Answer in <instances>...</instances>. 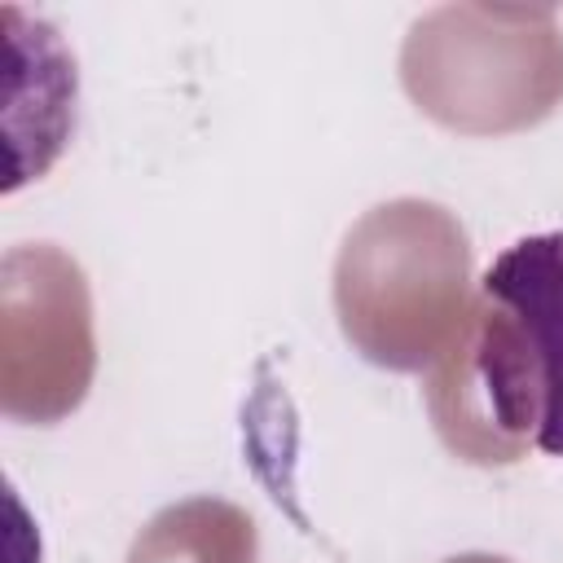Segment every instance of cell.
<instances>
[{
    "label": "cell",
    "instance_id": "1",
    "mask_svg": "<svg viewBox=\"0 0 563 563\" xmlns=\"http://www.w3.org/2000/svg\"><path fill=\"white\" fill-rule=\"evenodd\" d=\"M493 303L488 396L501 427L532 431V444L563 457V229L528 233L479 277Z\"/></svg>",
    "mask_w": 563,
    "mask_h": 563
}]
</instances>
